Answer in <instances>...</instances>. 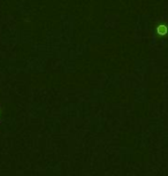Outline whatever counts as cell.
Segmentation results:
<instances>
[{
    "instance_id": "obj_1",
    "label": "cell",
    "mask_w": 168,
    "mask_h": 176,
    "mask_svg": "<svg viewBox=\"0 0 168 176\" xmlns=\"http://www.w3.org/2000/svg\"><path fill=\"white\" fill-rule=\"evenodd\" d=\"M158 32L160 33V35H165V33L167 32V28L165 26H160L158 28Z\"/></svg>"
}]
</instances>
